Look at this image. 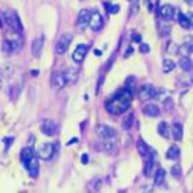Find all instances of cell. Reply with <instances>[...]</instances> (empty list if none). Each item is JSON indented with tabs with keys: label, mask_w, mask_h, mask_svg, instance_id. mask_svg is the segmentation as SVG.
I'll use <instances>...</instances> for the list:
<instances>
[{
	"label": "cell",
	"mask_w": 193,
	"mask_h": 193,
	"mask_svg": "<svg viewBox=\"0 0 193 193\" xmlns=\"http://www.w3.org/2000/svg\"><path fill=\"white\" fill-rule=\"evenodd\" d=\"M89 21H90V11L83 8L80 13H79L77 17V26L79 29H83L84 30L87 26H89Z\"/></svg>",
	"instance_id": "13"
},
{
	"label": "cell",
	"mask_w": 193,
	"mask_h": 193,
	"mask_svg": "<svg viewBox=\"0 0 193 193\" xmlns=\"http://www.w3.org/2000/svg\"><path fill=\"white\" fill-rule=\"evenodd\" d=\"M171 30V26L168 25V23H160V26H159V33H160V36H167L168 33H170Z\"/></svg>",
	"instance_id": "30"
},
{
	"label": "cell",
	"mask_w": 193,
	"mask_h": 193,
	"mask_svg": "<svg viewBox=\"0 0 193 193\" xmlns=\"http://www.w3.org/2000/svg\"><path fill=\"white\" fill-rule=\"evenodd\" d=\"M179 154H181V151H179V148L177 146V145H173V146L170 148L167 151V154H166V157L167 159H173V160H178L179 159Z\"/></svg>",
	"instance_id": "20"
},
{
	"label": "cell",
	"mask_w": 193,
	"mask_h": 193,
	"mask_svg": "<svg viewBox=\"0 0 193 193\" xmlns=\"http://www.w3.org/2000/svg\"><path fill=\"white\" fill-rule=\"evenodd\" d=\"M0 72H2L3 77H11L14 69H13V66L11 65H4V66H2V70H0Z\"/></svg>",
	"instance_id": "31"
},
{
	"label": "cell",
	"mask_w": 193,
	"mask_h": 193,
	"mask_svg": "<svg viewBox=\"0 0 193 193\" xmlns=\"http://www.w3.org/2000/svg\"><path fill=\"white\" fill-rule=\"evenodd\" d=\"M173 135L174 138L177 139V141H181L183 137V128H182V124L181 123H174L173 124Z\"/></svg>",
	"instance_id": "19"
},
{
	"label": "cell",
	"mask_w": 193,
	"mask_h": 193,
	"mask_svg": "<svg viewBox=\"0 0 193 193\" xmlns=\"http://www.w3.org/2000/svg\"><path fill=\"white\" fill-rule=\"evenodd\" d=\"M152 168H153V157L149 153V160H146V163H145V170H144V174L146 177H149L152 174Z\"/></svg>",
	"instance_id": "26"
},
{
	"label": "cell",
	"mask_w": 193,
	"mask_h": 193,
	"mask_svg": "<svg viewBox=\"0 0 193 193\" xmlns=\"http://www.w3.org/2000/svg\"><path fill=\"white\" fill-rule=\"evenodd\" d=\"M134 40H135V42H138V43H139V42H141V36L135 33V35H134Z\"/></svg>",
	"instance_id": "40"
},
{
	"label": "cell",
	"mask_w": 193,
	"mask_h": 193,
	"mask_svg": "<svg viewBox=\"0 0 193 193\" xmlns=\"http://www.w3.org/2000/svg\"><path fill=\"white\" fill-rule=\"evenodd\" d=\"M99 188H101V179L97 178L89 185V192H98Z\"/></svg>",
	"instance_id": "29"
},
{
	"label": "cell",
	"mask_w": 193,
	"mask_h": 193,
	"mask_svg": "<svg viewBox=\"0 0 193 193\" xmlns=\"http://www.w3.org/2000/svg\"><path fill=\"white\" fill-rule=\"evenodd\" d=\"M181 173H182V168L178 166V164H175L174 167H171V175H173L174 178H181Z\"/></svg>",
	"instance_id": "33"
},
{
	"label": "cell",
	"mask_w": 193,
	"mask_h": 193,
	"mask_svg": "<svg viewBox=\"0 0 193 193\" xmlns=\"http://www.w3.org/2000/svg\"><path fill=\"white\" fill-rule=\"evenodd\" d=\"M82 163L83 164L89 163V154H83V156H82Z\"/></svg>",
	"instance_id": "38"
},
{
	"label": "cell",
	"mask_w": 193,
	"mask_h": 193,
	"mask_svg": "<svg viewBox=\"0 0 193 193\" xmlns=\"http://www.w3.org/2000/svg\"><path fill=\"white\" fill-rule=\"evenodd\" d=\"M99 145H101V149L105 152V153H115L116 151V142L115 139H101V142H99Z\"/></svg>",
	"instance_id": "16"
},
{
	"label": "cell",
	"mask_w": 193,
	"mask_h": 193,
	"mask_svg": "<svg viewBox=\"0 0 193 193\" xmlns=\"http://www.w3.org/2000/svg\"><path fill=\"white\" fill-rule=\"evenodd\" d=\"M157 95V91L152 84H144L138 90V97L141 101H149V99L154 98Z\"/></svg>",
	"instance_id": "6"
},
{
	"label": "cell",
	"mask_w": 193,
	"mask_h": 193,
	"mask_svg": "<svg viewBox=\"0 0 193 193\" xmlns=\"http://www.w3.org/2000/svg\"><path fill=\"white\" fill-rule=\"evenodd\" d=\"M0 89H2V80H0Z\"/></svg>",
	"instance_id": "42"
},
{
	"label": "cell",
	"mask_w": 193,
	"mask_h": 193,
	"mask_svg": "<svg viewBox=\"0 0 193 193\" xmlns=\"http://www.w3.org/2000/svg\"><path fill=\"white\" fill-rule=\"evenodd\" d=\"M157 131H159V134L161 135L163 138H170V127H168V124L166 123V121H161L160 124H159V127H157Z\"/></svg>",
	"instance_id": "22"
},
{
	"label": "cell",
	"mask_w": 193,
	"mask_h": 193,
	"mask_svg": "<svg viewBox=\"0 0 193 193\" xmlns=\"http://www.w3.org/2000/svg\"><path fill=\"white\" fill-rule=\"evenodd\" d=\"M179 66L183 72H190L192 70V61L189 57H182L179 59Z\"/></svg>",
	"instance_id": "21"
},
{
	"label": "cell",
	"mask_w": 193,
	"mask_h": 193,
	"mask_svg": "<svg viewBox=\"0 0 193 193\" xmlns=\"http://www.w3.org/2000/svg\"><path fill=\"white\" fill-rule=\"evenodd\" d=\"M102 79H104V76H99V80H98V87H97V94H99V90H101V84H102Z\"/></svg>",
	"instance_id": "37"
},
{
	"label": "cell",
	"mask_w": 193,
	"mask_h": 193,
	"mask_svg": "<svg viewBox=\"0 0 193 193\" xmlns=\"http://www.w3.org/2000/svg\"><path fill=\"white\" fill-rule=\"evenodd\" d=\"M21 160H22L23 166H25L26 171L32 178H36L39 175V157L35 154L32 146H28L25 149H22L21 152Z\"/></svg>",
	"instance_id": "2"
},
{
	"label": "cell",
	"mask_w": 193,
	"mask_h": 193,
	"mask_svg": "<svg viewBox=\"0 0 193 193\" xmlns=\"http://www.w3.org/2000/svg\"><path fill=\"white\" fill-rule=\"evenodd\" d=\"M131 54H132V48H131V47H130V48H128V51H126V54H124V58H127V57H130Z\"/></svg>",
	"instance_id": "39"
},
{
	"label": "cell",
	"mask_w": 193,
	"mask_h": 193,
	"mask_svg": "<svg viewBox=\"0 0 193 193\" xmlns=\"http://www.w3.org/2000/svg\"><path fill=\"white\" fill-rule=\"evenodd\" d=\"M188 4H193V0H185Z\"/></svg>",
	"instance_id": "41"
},
{
	"label": "cell",
	"mask_w": 193,
	"mask_h": 193,
	"mask_svg": "<svg viewBox=\"0 0 193 193\" xmlns=\"http://www.w3.org/2000/svg\"><path fill=\"white\" fill-rule=\"evenodd\" d=\"M175 69V62L173 59H164L163 61V73H170Z\"/></svg>",
	"instance_id": "24"
},
{
	"label": "cell",
	"mask_w": 193,
	"mask_h": 193,
	"mask_svg": "<svg viewBox=\"0 0 193 193\" xmlns=\"http://www.w3.org/2000/svg\"><path fill=\"white\" fill-rule=\"evenodd\" d=\"M164 175H166V173H164L163 168H157L156 177H154V183H156V185H160L164 181Z\"/></svg>",
	"instance_id": "28"
},
{
	"label": "cell",
	"mask_w": 193,
	"mask_h": 193,
	"mask_svg": "<svg viewBox=\"0 0 193 193\" xmlns=\"http://www.w3.org/2000/svg\"><path fill=\"white\" fill-rule=\"evenodd\" d=\"M95 132L99 137V139H115L116 138V130L112 128L111 126L106 124H99L95 127Z\"/></svg>",
	"instance_id": "5"
},
{
	"label": "cell",
	"mask_w": 193,
	"mask_h": 193,
	"mask_svg": "<svg viewBox=\"0 0 193 193\" xmlns=\"http://www.w3.org/2000/svg\"><path fill=\"white\" fill-rule=\"evenodd\" d=\"M178 22H179V25L182 26L183 29H190V28H192V21H190L185 14H179V15H178Z\"/></svg>",
	"instance_id": "23"
},
{
	"label": "cell",
	"mask_w": 193,
	"mask_h": 193,
	"mask_svg": "<svg viewBox=\"0 0 193 193\" xmlns=\"http://www.w3.org/2000/svg\"><path fill=\"white\" fill-rule=\"evenodd\" d=\"M132 120H134V115H132V113H130V115H128V117L123 121V128H124V130H130L131 126H132Z\"/></svg>",
	"instance_id": "32"
},
{
	"label": "cell",
	"mask_w": 193,
	"mask_h": 193,
	"mask_svg": "<svg viewBox=\"0 0 193 193\" xmlns=\"http://www.w3.org/2000/svg\"><path fill=\"white\" fill-rule=\"evenodd\" d=\"M132 101V92L128 89H121L116 92L105 105V109L111 113V115H121L124 113L131 105Z\"/></svg>",
	"instance_id": "1"
},
{
	"label": "cell",
	"mask_w": 193,
	"mask_h": 193,
	"mask_svg": "<svg viewBox=\"0 0 193 193\" xmlns=\"http://www.w3.org/2000/svg\"><path fill=\"white\" fill-rule=\"evenodd\" d=\"M43 46H44V37L43 36H39L36 37V39L32 42V54L33 57H36V58H39L40 55H42V51H43Z\"/></svg>",
	"instance_id": "12"
},
{
	"label": "cell",
	"mask_w": 193,
	"mask_h": 193,
	"mask_svg": "<svg viewBox=\"0 0 193 193\" xmlns=\"http://www.w3.org/2000/svg\"><path fill=\"white\" fill-rule=\"evenodd\" d=\"M54 154H55V146L52 144H43L37 152V156L43 160H50V159H52Z\"/></svg>",
	"instance_id": "8"
},
{
	"label": "cell",
	"mask_w": 193,
	"mask_h": 193,
	"mask_svg": "<svg viewBox=\"0 0 193 193\" xmlns=\"http://www.w3.org/2000/svg\"><path fill=\"white\" fill-rule=\"evenodd\" d=\"M104 6L106 8V11H108V14H116L120 11V6H117V4H111L109 2H105Z\"/></svg>",
	"instance_id": "25"
},
{
	"label": "cell",
	"mask_w": 193,
	"mask_h": 193,
	"mask_svg": "<svg viewBox=\"0 0 193 193\" xmlns=\"http://www.w3.org/2000/svg\"><path fill=\"white\" fill-rule=\"evenodd\" d=\"M64 75H65L66 84H75V83L79 80L80 72H79V69H76V68H70V69H68L66 73H64Z\"/></svg>",
	"instance_id": "15"
},
{
	"label": "cell",
	"mask_w": 193,
	"mask_h": 193,
	"mask_svg": "<svg viewBox=\"0 0 193 193\" xmlns=\"http://www.w3.org/2000/svg\"><path fill=\"white\" fill-rule=\"evenodd\" d=\"M51 86L54 90H62L66 86L65 75L64 73H54L51 77Z\"/></svg>",
	"instance_id": "11"
},
{
	"label": "cell",
	"mask_w": 193,
	"mask_h": 193,
	"mask_svg": "<svg viewBox=\"0 0 193 193\" xmlns=\"http://www.w3.org/2000/svg\"><path fill=\"white\" fill-rule=\"evenodd\" d=\"M11 142H13V138H6L4 139V144H6V152L8 151V148H10V145H11Z\"/></svg>",
	"instance_id": "36"
},
{
	"label": "cell",
	"mask_w": 193,
	"mask_h": 193,
	"mask_svg": "<svg viewBox=\"0 0 193 193\" xmlns=\"http://www.w3.org/2000/svg\"><path fill=\"white\" fill-rule=\"evenodd\" d=\"M72 40H73V36L70 35V33H64L62 36L58 39V42H57V44H55V54L57 55H62V54H65V52L68 51Z\"/></svg>",
	"instance_id": "4"
},
{
	"label": "cell",
	"mask_w": 193,
	"mask_h": 193,
	"mask_svg": "<svg viewBox=\"0 0 193 193\" xmlns=\"http://www.w3.org/2000/svg\"><path fill=\"white\" fill-rule=\"evenodd\" d=\"M89 26L94 30V32H98V30L102 29V26H104V18H102V15L98 13V11L90 13Z\"/></svg>",
	"instance_id": "7"
},
{
	"label": "cell",
	"mask_w": 193,
	"mask_h": 193,
	"mask_svg": "<svg viewBox=\"0 0 193 193\" xmlns=\"http://www.w3.org/2000/svg\"><path fill=\"white\" fill-rule=\"evenodd\" d=\"M13 20H14V25H15V29L17 30H20V32H22L23 29V26H22V22H21L20 20V15H18V13L17 11H13Z\"/></svg>",
	"instance_id": "27"
},
{
	"label": "cell",
	"mask_w": 193,
	"mask_h": 193,
	"mask_svg": "<svg viewBox=\"0 0 193 193\" xmlns=\"http://www.w3.org/2000/svg\"><path fill=\"white\" fill-rule=\"evenodd\" d=\"M87 51H89V46L87 44H79L72 54V59L76 64H82L84 61L86 55H87Z\"/></svg>",
	"instance_id": "10"
},
{
	"label": "cell",
	"mask_w": 193,
	"mask_h": 193,
	"mask_svg": "<svg viewBox=\"0 0 193 193\" xmlns=\"http://www.w3.org/2000/svg\"><path fill=\"white\" fill-rule=\"evenodd\" d=\"M149 50H151V47H149V44H146V43H142L141 46H139V51L144 52V54L149 52Z\"/></svg>",
	"instance_id": "35"
},
{
	"label": "cell",
	"mask_w": 193,
	"mask_h": 193,
	"mask_svg": "<svg viewBox=\"0 0 193 193\" xmlns=\"http://www.w3.org/2000/svg\"><path fill=\"white\" fill-rule=\"evenodd\" d=\"M142 113H144L146 117H157V116L160 115V109L154 104H146V105H144V108H142Z\"/></svg>",
	"instance_id": "14"
},
{
	"label": "cell",
	"mask_w": 193,
	"mask_h": 193,
	"mask_svg": "<svg viewBox=\"0 0 193 193\" xmlns=\"http://www.w3.org/2000/svg\"><path fill=\"white\" fill-rule=\"evenodd\" d=\"M137 149H138V152H139V154H141V156H144V157L148 156V154L151 153V148H149L146 144H145L142 138H139V139H138V142H137Z\"/></svg>",
	"instance_id": "18"
},
{
	"label": "cell",
	"mask_w": 193,
	"mask_h": 193,
	"mask_svg": "<svg viewBox=\"0 0 193 193\" xmlns=\"http://www.w3.org/2000/svg\"><path fill=\"white\" fill-rule=\"evenodd\" d=\"M40 130L46 135H54L57 131H58V124H57L54 120L46 119V120H43L42 123H40Z\"/></svg>",
	"instance_id": "9"
},
{
	"label": "cell",
	"mask_w": 193,
	"mask_h": 193,
	"mask_svg": "<svg viewBox=\"0 0 193 193\" xmlns=\"http://www.w3.org/2000/svg\"><path fill=\"white\" fill-rule=\"evenodd\" d=\"M4 50L7 52H20L23 47V36L21 35L20 30L17 29H8L6 33V42L3 43Z\"/></svg>",
	"instance_id": "3"
},
{
	"label": "cell",
	"mask_w": 193,
	"mask_h": 193,
	"mask_svg": "<svg viewBox=\"0 0 193 193\" xmlns=\"http://www.w3.org/2000/svg\"><path fill=\"white\" fill-rule=\"evenodd\" d=\"M174 13H175V10H174V7L171 6V4H164L160 8V15H161V18L166 21L173 20L174 15H175Z\"/></svg>",
	"instance_id": "17"
},
{
	"label": "cell",
	"mask_w": 193,
	"mask_h": 193,
	"mask_svg": "<svg viewBox=\"0 0 193 193\" xmlns=\"http://www.w3.org/2000/svg\"><path fill=\"white\" fill-rule=\"evenodd\" d=\"M163 105H164V108H166V111L170 112L171 109L174 108V101H173V98H170V97H168V98H166V99H164V102H163Z\"/></svg>",
	"instance_id": "34"
}]
</instances>
